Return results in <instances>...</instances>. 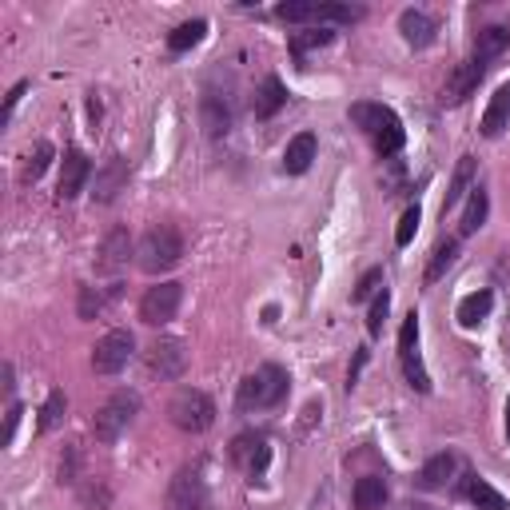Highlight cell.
Wrapping results in <instances>:
<instances>
[{"instance_id":"cell-17","label":"cell","mask_w":510,"mask_h":510,"mask_svg":"<svg viewBox=\"0 0 510 510\" xmlns=\"http://www.w3.org/2000/svg\"><path fill=\"white\" fill-rule=\"evenodd\" d=\"M506 48H510V28L506 25H491L474 36V60H479L483 68H491V60H498Z\"/></svg>"},{"instance_id":"cell-19","label":"cell","mask_w":510,"mask_h":510,"mask_svg":"<svg viewBox=\"0 0 510 510\" xmlns=\"http://www.w3.org/2000/svg\"><path fill=\"white\" fill-rule=\"evenodd\" d=\"M471 183H474V160H471V156H463L459 164H454V176H451L447 200H442V220H447V212H454V208H459V203L466 200V195L474 192Z\"/></svg>"},{"instance_id":"cell-32","label":"cell","mask_w":510,"mask_h":510,"mask_svg":"<svg viewBox=\"0 0 510 510\" xmlns=\"http://www.w3.org/2000/svg\"><path fill=\"white\" fill-rule=\"evenodd\" d=\"M48 164H52V144L48 140H40V144L28 151V160H25V183H36L48 172Z\"/></svg>"},{"instance_id":"cell-7","label":"cell","mask_w":510,"mask_h":510,"mask_svg":"<svg viewBox=\"0 0 510 510\" xmlns=\"http://www.w3.org/2000/svg\"><path fill=\"white\" fill-rule=\"evenodd\" d=\"M168 510H208V483L200 466H183L168 486Z\"/></svg>"},{"instance_id":"cell-38","label":"cell","mask_w":510,"mask_h":510,"mask_svg":"<svg viewBox=\"0 0 510 510\" xmlns=\"http://www.w3.org/2000/svg\"><path fill=\"white\" fill-rule=\"evenodd\" d=\"M379 284H383V271H367V276L359 279V287H355V299H371Z\"/></svg>"},{"instance_id":"cell-21","label":"cell","mask_w":510,"mask_h":510,"mask_svg":"<svg viewBox=\"0 0 510 510\" xmlns=\"http://www.w3.org/2000/svg\"><path fill=\"white\" fill-rule=\"evenodd\" d=\"M510 124V84H503L494 96H491V104H486V112H483V136H503V128Z\"/></svg>"},{"instance_id":"cell-15","label":"cell","mask_w":510,"mask_h":510,"mask_svg":"<svg viewBox=\"0 0 510 510\" xmlns=\"http://www.w3.org/2000/svg\"><path fill=\"white\" fill-rule=\"evenodd\" d=\"M399 32H403V40L411 48H431L435 45V20L427 13H419V8H407L403 16H399Z\"/></svg>"},{"instance_id":"cell-35","label":"cell","mask_w":510,"mask_h":510,"mask_svg":"<svg viewBox=\"0 0 510 510\" xmlns=\"http://www.w3.org/2000/svg\"><path fill=\"white\" fill-rule=\"evenodd\" d=\"M387 316H390V291L383 287V291H379V296L371 299V311H367V331H371V335H383Z\"/></svg>"},{"instance_id":"cell-9","label":"cell","mask_w":510,"mask_h":510,"mask_svg":"<svg viewBox=\"0 0 510 510\" xmlns=\"http://www.w3.org/2000/svg\"><path fill=\"white\" fill-rule=\"evenodd\" d=\"M128 255H132V240H128L124 227H112V232L104 235V244L96 247V271H100V276H120L128 267Z\"/></svg>"},{"instance_id":"cell-11","label":"cell","mask_w":510,"mask_h":510,"mask_svg":"<svg viewBox=\"0 0 510 510\" xmlns=\"http://www.w3.org/2000/svg\"><path fill=\"white\" fill-rule=\"evenodd\" d=\"M200 116H203V128H208V136H227L235 124V108H232V96L224 92H203V104H200Z\"/></svg>"},{"instance_id":"cell-13","label":"cell","mask_w":510,"mask_h":510,"mask_svg":"<svg viewBox=\"0 0 510 510\" xmlns=\"http://www.w3.org/2000/svg\"><path fill=\"white\" fill-rule=\"evenodd\" d=\"M124 183H128V160L124 156H108L100 168H96V192H92V200L96 203H112L116 195L124 192Z\"/></svg>"},{"instance_id":"cell-20","label":"cell","mask_w":510,"mask_h":510,"mask_svg":"<svg viewBox=\"0 0 510 510\" xmlns=\"http://www.w3.org/2000/svg\"><path fill=\"white\" fill-rule=\"evenodd\" d=\"M351 120H355V124H359V128H363V132H367V136H371V140H375V136H379V132H383V128H387L390 120H399V116H395V112H390V108H387V104H367V100H363V104H351Z\"/></svg>"},{"instance_id":"cell-24","label":"cell","mask_w":510,"mask_h":510,"mask_svg":"<svg viewBox=\"0 0 510 510\" xmlns=\"http://www.w3.org/2000/svg\"><path fill=\"white\" fill-rule=\"evenodd\" d=\"M486 212H491V195H486L483 188H474L471 195H466V208H463L459 232H463V235H474V232H479V227L486 224Z\"/></svg>"},{"instance_id":"cell-10","label":"cell","mask_w":510,"mask_h":510,"mask_svg":"<svg viewBox=\"0 0 510 510\" xmlns=\"http://www.w3.org/2000/svg\"><path fill=\"white\" fill-rule=\"evenodd\" d=\"M232 459L244 466L252 479H259V474L267 471V459H271V447L264 435H255V431H247V435H240L232 442Z\"/></svg>"},{"instance_id":"cell-28","label":"cell","mask_w":510,"mask_h":510,"mask_svg":"<svg viewBox=\"0 0 510 510\" xmlns=\"http://www.w3.org/2000/svg\"><path fill=\"white\" fill-rule=\"evenodd\" d=\"M276 16L284 20V25H316L319 5L316 0H287V5L276 8Z\"/></svg>"},{"instance_id":"cell-34","label":"cell","mask_w":510,"mask_h":510,"mask_svg":"<svg viewBox=\"0 0 510 510\" xmlns=\"http://www.w3.org/2000/svg\"><path fill=\"white\" fill-rule=\"evenodd\" d=\"M64 411H68V399H64V390H52L45 411H40V431H57L64 422Z\"/></svg>"},{"instance_id":"cell-3","label":"cell","mask_w":510,"mask_h":510,"mask_svg":"<svg viewBox=\"0 0 510 510\" xmlns=\"http://www.w3.org/2000/svg\"><path fill=\"white\" fill-rule=\"evenodd\" d=\"M136 415H140V395H136V390H116V395L108 399L100 411H96L92 435L100 442H116L136 422Z\"/></svg>"},{"instance_id":"cell-27","label":"cell","mask_w":510,"mask_h":510,"mask_svg":"<svg viewBox=\"0 0 510 510\" xmlns=\"http://www.w3.org/2000/svg\"><path fill=\"white\" fill-rule=\"evenodd\" d=\"M399 359H403V375H407V383L415 387L419 395H427V390H431V375H427V367H422L419 347H411V351H399Z\"/></svg>"},{"instance_id":"cell-8","label":"cell","mask_w":510,"mask_h":510,"mask_svg":"<svg viewBox=\"0 0 510 510\" xmlns=\"http://www.w3.org/2000/svg\"><path fill=\"white\" fill-rule=\"evenodd\" d=\"M188 367V351L180 339H156L148 347V371L160 379H180Z\"/></svg>"},{"instance_id":"cell-40","label":"cell","mask_w":510,"mask_h":510,"mask_svg":"<svg viewBox=\"0 0 510 510\" xmlns=\"http://www.w3.org/2000/svg\"><path fill=\"white\" fill-rule=\"evenodd\" d=\"M16 422H20V403H8V415H5V442H13Z\"/></svg>"},{"instance_id":"cell-4","label":"cell","mask_w":510,"mask_h":510,"mask_svg":"<svg viewBox=\"0 0 510 510\" xmlns=\"http://www.w3.org/2000/svg\"><path fill=\"white\" fill-rule=\"evenodd\" d=\"M168 419L176 422L180 431H188V435H203V431L215 422V403L203 395V390L183 387V390H176V395H172Z\"/></svg>"},{"instance_id":"cell-37","label":"cell","mask_w":510,"mask_h":510,"mask_svg":"<svg viewBox=\"0 0 510 510\" xmlns=\"http://www.w3.org/2000/svg\"><path fill=\"white\" fill-rule=\"evenodd\" d=\"M104 311V296L96 287H80V319H96Z\"/></svg>"},{"instance_id":"cell-33","label":"cell","mask_w":510,"mask_h":510,"mask_svg":"<svg viewBox=\"0 0 510 510\" xmlns=\"http://www.w3.org/2000/svg\"><path fill=\"white\" fill-rule=\"evenodd\" d=\"M331 40H335V32H331V28H319V32H296V36H291V52H296V57L303 60L311 48H323V45H331Z\"/></svg>"},{"instance_id":"cell-16","label":"cell","mask_w":510,"mask_h":510,"mask_svg":"<svg viewBox=\"0 0 510 510\" xmlns=\"http://www.w3.org/2000/svg\"><path fill=\"white\" fill-rule=\"evenodd\" d=\"M316 151H319V144H316V136H311V132H299L296 140H287L284 172H287V176H303V172L311 168V160H316Z\"/></svg>"},{"instance_id":"cell-5","label":"cell","mask_w":510,"mask_h":510,"mask_svg":"<svg viewBox=\"0 0 510 510\" xmlns=\"http://www.w3.org/2000/svg\"><path fill=\"white\" fill-rule=\"evenodd\" d=\"M132 355H136L132 331H108L104 339L92 347V371L96 375H116V371H124Z\"/></svg>"},{"instance_id":"cell-23","label":"cell","mask_w":510,"mask_h":510,"mask_svg":"<svg viewBox=\"0 0 510 510\" xmlns=\"http://www.w3.org/2000/svg\"><path fill=\"white\" fill-rule=\"evenodd\" d=\"M351 498H355V510H383V503H387V483L379 479V474H363V479L355 483Z\"/></svg>"},{"instance_id":"cell-31","label":"cell","mask_w":510,"mask_h":510,"mask_svg":"<svg viewBox=\"0 0 510 510\" xmlns=\"http://www.w3.org/2000/svg\"><path fill=\"white\" fill-rule=\"evenodd\" d=\"M359 16H363L359 5H335V0H328V5H319L316 25H355Z\"/></svg>"},{"instance_id":"cell-14","label":"cell","mask_w":510,"mask_h":510,"mask_svg":"<svg viewBox=\"0 0 510 510\" xmlns=\"http://www.w3.org/2000/svg\"><path fill=\"white\" fill-rule=\"evenodd\" d=\"M486 76V68L479 60H466V64H459V68H454V76L447 80V88H442V104H463L466 96H471L474 88H479V80Z\"/></svg>"},{"instance_id":"cell-22","label":"cell","mask_w":510,"mask_h":510,"mask_svg":"<svg viewBox=\"0 0 510 510\" xmlns=\"http://www.w3.org/2000/svg\"><path fill=\"white\" fill-rule=\"evenodd\" d=\"M284 104H287L284 80H279V76H267V80L259 84V92H255V116L259 120H267V116H276Z\"/></svg>"},{"instance_id":"cell-26","label":"cell","mask_w":510,"mask_h":510,"mask_svg":"<svg viewBox=\"0 0 510 510\" xmlns=\"http://www.w3.org/2000/svg\"><path fill=\"white\" fill-rule=\"evenodd\" d=\"M203 32H208V20L195 16V20H188V25H180L176 32H172V36H168V48H172V52H192V48L203 40Z\"/></svg>"},{"instance_id":"cell-36","label":"cell","mask_w":510,"mask_h":510,"mask_svg":"<svg viewBox=\"0 0 510 510\" xmlns=\"http://www.w3.org/2000/svg\"><path fill=\"white\" fill-rule=\"evenodd\" d=\"M419 220H422V215H419V203H411V208L403 212V220H399V232H395V244H399V247H407L411 240H415Z\"/></svg>"},{"instance_id":"cell-29","label":"cell","mask_w":510,"mask_h":510,"mask_svg":"<svg viewBox=\"0 0 510 510\" xmlns=\"http://www.w3.org/2000/svg\"><path fill=\"white\" fill-rule=\"evenodd\" d=\"M454 259H459V240L439 244V247H435V255H431V264H427V284H439V279L454 267Z\"/></svg>"},{"instance_id":"cell-41","label":"cell","mask_w":510,"mask_h":510,"mask_svg":"<svg viewBox=\"0 0 510 510\" xmlns=\"http://www.w3.org/2000/svg\"><path fill=\"white\" fill-rule=\"evenodd\" d=\"M506 431H510V403H506Z\"/></svg>"},{"instance_id":"cell-6","label":"cell","mask_w":510,"mask_h":510,"mask_svg":"<svg viewBox=\"0 0 510 510\" xmlns=\"http://www.w3.org/2000/svg\"><path fill=\"white\" fill-rule=\"evenodd\" d=\"M180 299H183V287L180 284H156L144 291V299H140V319L148 323V328H164V323L176 319L180 311Z\"/></svg>"},{"instance_id":"cell-18","label":"cell","mask_w":510,"mask_h":510,"mask_svg":"<svg viewBox=\"0 0 510 510\" xmlns=\"http://www.w3.org/2000/svg\"><path fill=\"white\" fill-rule=\"evenodd\" d=\"M454 471H459V459L454 454H435V459H427V466L419 471V486L422 491H442L451 479H454Z\"/></svg>"},{"instance_id":"cell-2","label":"cell","mask_w":510,"mask_h":510,"mask_svg":"<svg viewBox=\"0 0 510 510\" xmlns=\"http://www.w3.org/2000/svg\"><path fill=\"white\" fill-rule=\"evenodd\" d=\"M180 255H183V235L172 224L151 227L144 240H140V247H136V264H140V271H148V276L172 271L180 264Z\"/></svg>"},{"instance_id":"cell-25","label":"cell","mask_w":510,"mask_h":510,"mask_svg":"<svg viewBox=\"0 0 510 510\" xmlns=\"http://www.w3.org/2000/svg\"><path fill=\"white\" fill-rule=\"evenodd\" d=\"M491 307H494L491 291H471V296L459 303V323H463V328H479V323L491 316Z\"/></svg>"},{"instance_id":"cell-30","label":"cell","mask_w":510,"mask_h":510,"mask_svg":"<svg viewBox=\"0 0 510 510\" xmlns=\"http://www.w3.org/2000/svg\"><path fill=\"white\" fill-rule=\"evenodd\" d=\"M466 494H471V503L479 510H506V498L498 494L486 479H471V483H466Z\"/></svg>"},{"instance_id":"cell-39","label":"cell","mask_w":510,"mask_h":510,"mask_svg":"<svg viewBox=\"0 0 510 510\" xmlns=\"http://www.w3.org/2000/svg\"><path fill=\"white\" fill-rule=\"evenodd\" d=\"M28 92V84H16L13 92H8V100H5V112H0V124H8L13 120V112H16V104H20V96Z\"/></svg>"},{"instance_id":"cell-1","label":"cell","mask_w":510,"mask_h":510,"mask_svg":"<svg viewBox=\"0 0 510 510\" xmlns=\"http://www.w3.org/2000/svg\"><path fill=\"white\" fill-rule=\"evenodd\" d=\"M287 387L291 379L279 363H264L255 367L252 375L240 383V411H267V407H279L287 399Z\"/></svg>"},{"instance_id":"cell-12","label":"cell","mask_w":510,"mask_h":510,"mask_svg":"<svg viewBox=\"0 0 510 510\" xmlns=\"http://www.w3.org/2000/svg\"><path fill=\"white\" fill-rule=\"evenodd\" d=\"M88 176H92L88 156L72 148L68 156L60 160V183H57V195H60V200H76V195L84 192V183H88Z\"/></svg>"}]
</instances>
